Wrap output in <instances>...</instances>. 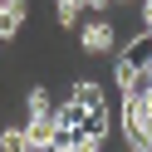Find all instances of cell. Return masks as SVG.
<instances>
[{"mask_svg": "<svg viewBox=\"0 0 152 152\" xmlns=\"http://www.w3.org/2000/svg\"><path fill=\"white\" fill-rule=\"evenodd\" d=\"M54 15H59V25H79L88 15V0H54Z\"/></svg>", "mask_w": 152, "mask_h": 152, "instance_id": "5b68a950", "label": "cell"}, {"mask_svg": "<svg viewBox=\"0 0 152 152\" xmlns=\"http://www.w3.org/2000/svg\"><path fill=\"white\" fill-rule=\"evenodd\" d=\"M0 152H30V132L25 128H0Z\"/></svg>", "mask_w": 152, "mask_h": 152, "instance_id": "8992f818", "label": "cell"}, {"mask_svg": "<svg viewBox=\"0 0 152 152\" xmlns=\"http://www.w3.org/2000/svg\"><path fill=\"white\" fill-rule=\"evenodd\" d=\"M103 5H118V0H88V10H103Z\"/></svg>", "mask_w": 152, "mask_h": 152, "instance_id": "52a82bcc", "label": "cell"}, {"mask_svg": "<svg viewBox=\"0 0 152 152\" xmlns=\"http://www.w3.org/2000/svg\"><path fill=\"white\" fill-rule=\"evenodd\" d=\"M25 0H0V39H15L20 34V25H25Z\"/></svg>", "mask_w": 152, "mask_h": 152, "instance_id": "7a4b0ae2", "label": "cell"}, {"mask_svg": "<svg viewBox=\"0 0 152 152\" xmlns=\"http://www.w3.org/2000/svg\"><path fill=\"white\" fill-rule=\"evenodd\" d=\"M79 44H83L88 54H113V49H118V34H113L108 20H88V25L79 30Z\"/></svg>", "mask_w": 152, "mask_h": 152, "instance_id": "6da1fadb", "label": "cell"}, {"mask_svg": "<svg viewBox=\"0 0 152 152\" xmlns=\"http://www.w3.org/2000/svg\"><path fill=\"white\" fill-rule=\"evenodd\" d=\"M64 98H74V103H83V108H103V88H98V83H93V79H79V83H74L69 93H64Z\"/></svg>", "mask_w": 152, "mask_h": 152, "instance_id": "277c9868", "label": "cell"}, {"mask_svg": "<svg viewBox=\"0 0 152 152\" xmlns=\"http://www.w3.org/2000/svg\"><path fill=\"white\" fill-rule=\"evenodd\" d=\"M118 59L137 64V69H152V30H142L137 39H128V44H123V54H118Z\"/></svg>", "mask_w": 152, "mask_h": 152, "instance_id": "3957f363", "label": "cell"}]
</instances>
